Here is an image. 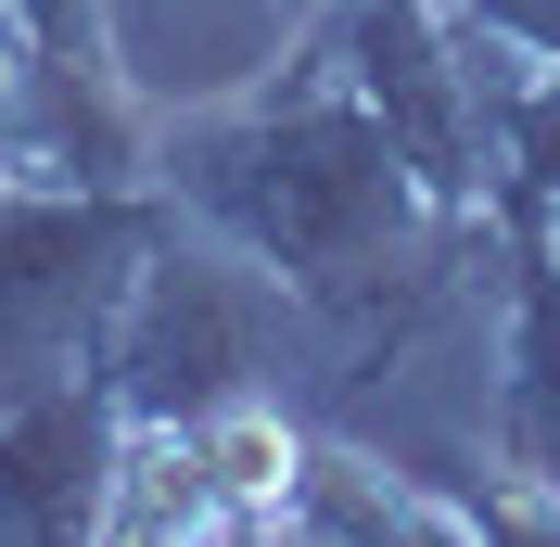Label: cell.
<instances>
[{
    "label": "cell",
    "instance_id": "cell-1",
    "mask_svg": "<svg viewBox=\"0 0 560 547\" xmlns=\"http://www.w3.org/2000/svg\"><path fill=\"white\" fill-rule=\"evenodd\" d=\"M191 458H205V497H217V510H280V497L306 484V445H293L280 408H217L205 433H191Z\"/></svg>",
    "mask_w": 560,
    "mask_h": 547
},
{
    "label": "cell",
    "instance_id": "cell-2",
    "mask_svg": "<svg viewBox=\"0 0 560 547\" xmlns=\"http://www.w3.org/2000/svg\"><path fill=\"white\" fill-rule=\"evenodd\" d=\"M128 497H115V535H166V522H205V458L191 445H140Z\"/></svg>",
    "mask_w": 560,
    "mask_h": 547
}]
</instances>
